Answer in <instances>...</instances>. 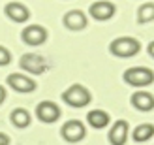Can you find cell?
<instances>
[{
    "instance_id": "1",
    "label": "cell",
    "mask_w": 154,
    "mask_h": 145,
    "mask_svg": "<svg viewBox=\"0 0 154 145\" xmlns=\"http://www.w3.org/2000/svg\"><path fill=\"white\" fill-rule=\"evenodd\" d=\"M62 100L72 106V108H85V106H88L90 100H92V94L87 87L79 85V83H75V85L68 87L64 93H62Z\"/></svg>"
},
{
    "instance_id": "2",
    "label": "cell",
    "mask_w": 154,
    "mask_h": 145,
    "mask_svg": "<svg viewBox=\"0 0 154 145\" xmlns=\"http://www.w3.org/2000/svg\"><path fill=\"white\" fill-rule=\"evenodd\" d=\"M109 51L113 55H117L120 58H130L137 55L141 51V43L135 40V38H128V36H120L117 40H113L109 45Z\"/></svg>"
},
{
    "instance_id": "3",
    "label": "cell",
    "mask_w": 154,
    "mask_h": 145,
    "mask_svg": "<svg viewBox=\"0 0 154 145\" xmlns=\"http://www.w3.org/2000/svg\"><path fill=\"white\" fill-rule=\"evenodd\" d=\"M124 81L132 87H147L154 83V72L145 66H134L124 72Z\"/></svg>"
},
{
    "instance_id": "4",
    "label": "cell",
    "mask_w": 154,
    "mask_h": 145,
    "mask_svg": "<svg viewBox=\"0 0 154 145\" xmlns=\"http://www.w3.org/2000/svg\"><path fill=\"white\" fill-rule=\"evenodd\" d=\"M60 134H62V138L66 141L70 143H77L81 141L85 136H87V128H85V125L81 123V121H68V123L62 125V130H60Z\"/></svg>"
},
{
    "instance_id": "5",
    "label": "cell",
    "mask_w": 154,
    "mask_h": 145,
    "mask_svg": "<svg viewBox=\"0 0 154 145\" xmlns=\"http://www.w3.org/2000/svg\"><path fill=\"white\" fill-rule=\"evenodd\" d=\"M21 68L28 74H43L47 70V62L45 58L40 55H34V53H28V55H23L21 57Z\"/></svg>"
},
{
    "instance_id": "6",
    "label": "cell",
    "mask_w": 154,
    "mask_h": 145,
    "mask_svg": "<svg viewBox=\"0 0 154 145\" xmlns=\"http://www.w3.org/2000/svg\"><path fill=\"white\" fill-rule=\"evenodd\" d=\"M21 38H23V42L28 43V45H42L47 40V30L40 25H30L21 32Z\"/></svg>"
},
{
    "instance_id": "7",
    "label": "cell",
    "mask_w": 154,
    "mask_h": 145,
    "mask_svg": "<svg viewBox=\"0 0 154 145\" xmlns=\"http://www.w3.org/2000/svg\"><path fill=\"white\" fill-rule=\"evenodd\" d=\"M36 115L38 119L42 121V123H55V121H58L60 117V108L57 104H53V102H42V104H38V108H36Z\"/></svg>"
},
{
    "instance_id": "8",
    "label": "cell",
    "mask_w": 154,
    "mask_h": 145,
    "mask_svg": "<svg viewBox=\"0 0 154 145\" xmlns=\"http://www.w3.org/2000/svg\"><path fill=\"white\" fill-rule=\"evenodd\" d=\"M8 85L15 89L17 93H32L36 89V81L23 74H10L8 75Z\"/></svg>"
},
{
    "instance_id": "9",
    "label": "cell",
    "mask_w": 154,
    "mask_h": 145,
    "mask_svg": "<svg viewBox=\"0 0 154 145\" xmlns=\"http://www.w3.org/2000/svg\"><path fill=\"white\" fill-rule=\"evenodd\" d=\"M128 132H130V125L124 119H119L109 130V143L111 145H124L128 140Z\"/></svg>"
},
{
    "instance_id": "10",
    "label": "cell",
    "mask_w": 154,
    "mask_h": 145,
    "mask_svg": "<svg viewBox=\"0 0 154 145\" xmlns=\"http://www.w3.org/2000/svg\"><path fill=\"white\" fill-rule=\"evenodd\" d=\"M90 15L98 21H107L115 15V6L107 0H98L90 6Z\"/></svg>"
},
{
    "instance_id": "11",
    "label": "cell",
    "mask_w": 154,
    "mask_h": 145,
    "mask_svg": "<svg viewBox=\"0 0 154 145\" xmlns=\"http://www.w3.org/2000/svg\"><path fill=\"white\" fill-rule=\"evenodd\" d=\"M132 106L139 111H152L154 109V96L147 90H137L132 94Z\"/></svg>"
},
{
    "instance_id": "12",
    "label": "cell",
    "mask_w": 154,
    "mask_h": 145,
    "mask_svg": "<svg viewBox=\"0 0 154 145\" xmlns=\"http://www.w3.org/2000/svg\"><path fill=\"white\" fill-rule=\"evenodd\" d=\"M4 11H6L8 17H10L11 21H15V23H25V21H28V17H30L28 8L23 6L21 2H10V4L4 8Z\"/></svg>"
},
{
    "instance_id": "13",
    "label": "cell",
    "mask_w": 154,
    "mask_h": 145,
    "mask_svg": "<svg viewBox=\"0 0 154 145\" xmlns=\"http://www.w3.org/2000/svg\"><path fill=\"white\" fill-rule=\"evenodd\" d=\"M62 21H64V27L68 30H83L85 27H87V17H85V13L79 11V10L68 11Z\"/></svg>"
},
{
    "instance_id": "14",
    "label": "cell",
    "mask_w": 154,
    "mask_h": 145,
    "mask_svg": "<svg viewBox=\"0 0 154 145\" xmlns=\"http://www.w3.org/2000/svg\"><path fill=\"white\" fill-rule=\"evenodd\" d=\"M87 121H88V125L94 126V128H105L109 125L111 117H109V113L103 111V109H92V111H88Z\"/></svg>"
},
{
    "instance_id": "15",
    "label": "cell",
    "mask_w": 154,
    "mask_h": 145,
    "mask_svg": "<svg viewBox=\"0 0 154 145\" xmlns=\"http://www.w3.org/2000/svg\"><path fill=\"white\" fill-rule=\"evenodd\" d=\"M10 119H11L13 126H17V128H26L30 125V113L26 109H23V108L13 109L11 115H10Z\"/></svg>"
},
{
    "instance_id": "16",
    "label": "cell",
    "mask_w": 154,
    "mask_h": 145,
    "mask_svg": "<svg viewBox=\"0 0 154 145\" xmlns=\"http://www.w3.org/2000/svg\"><path fill=\"white\" fill-rule=\"evenodd\" d=\"M132 136H134V140L139 141V143H141V141H149L152 136H154V125H150V123H143V125H139V126L135 128Z\"/></svg>"
},
{
    "instance_id": "17",
    "label": "cell",
    "mask_w": 154,
    "mask_h": 145,
    "mask_svg": "<svg viewBox=\"0 0 154 145\" xmlns=\"http://www.w3.org/2000/svg\"><path fill=\"white\" fill-rule=\"evenodd\" d=\"M150 21H154V4L152 2L143 4L139 10H137V23L145 25V23H150Z\"/></svg>"
},
{
    "instance_id": "18",
    "label": "cell",
    "mask_w": 154,
    "mask_h": 145,
    "mask_svg": "<svg viewBox=\"0 0 154 145\" xmlns=\"http://www.w3.org/2000/svg\"><path fill=\"white\" fill-rule=\"evenodd\" d=\"M11 62V53L8 51L4 45H0V66H6Z\"/></svg>"
},
{
    "instance_id": "19",
    "label": "cell",
    "mask_w": 154,
    "mask_h": 145,
    "mask_svg": "<svg viewBox=\"0 0 154 145\" xmlns=\"http://www.w3.org/2000/svg\"><path fill=\"white\" fill-rule=\"evenodd\" d=\"M0 145H10V138L2 132H0Z\"/></svg>"
},
{
    "instance_id": "20",
    "label": "cell",
    "mask_w": 154,
    "mask_h": 145,
    "mask_svg": "<svg viewBox=\"0 0 154 145\" xmlns=\"http://www.w3.org/2000/svg\"><path fill=\"white\" fill-rule=\"evenodd\" d=\"M4 100H6V89L0 87V104H4Z\"/></svg>"
},
{
    "instance_id": "21",
    "label": "cell",
    "mask_w": 154,
    "mask_h": 145,
    "mask_svg": "<svg viewBox=\"0 0 154 145\" xmlns=\"http://www.w3.org/2000/svg\"><path fill=\"white\" fill-rule=\"evenodd\" d=\"M149 55L154 58V42H150V43H149Z\"/></svg>"
}]
</instances>
